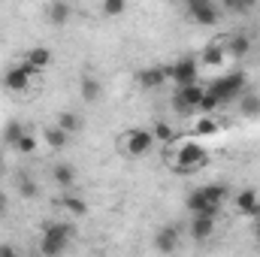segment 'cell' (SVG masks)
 <instances>
[{"label":"cell","instance_id":"obj_28","mask_svg":"<svg viewBox=\"0 0 260 257\" xmlns=\"http://www.w3.org/2000/svg\"><path fill=\"white\" fill-rule=\"evenodd\" d=\"M242 115H260V97L257 94H242Z\"/></svg>","mask_w":260,"mask_h":257},{"label":"cell","instance_id":"obj_9","mask_svg":"<svg viewBox=\"0 0 260 257\" xmlns=\"http://www.w3.org/2000/svg\"><path fill=\"white\" fill-rule=\"evenodd\" d=\"M185 206H188V212H191V218H197V215H203V218H218V206H212V203H206V197H203V191L200 188H194V191L188 194V200H185Z\"/></svg>","mask_w":260,"mask_h":257},{"label":"cell","instance_id":"obj_6","mask_svg":"<svg viewBox=\"0 0 260 257\" xmlns=\"http://www.w3.org/2000/svg\"><path fill=\"white\" fill-rule=\"evenodd\" d=\"M197 76H200V61L197 58H179L176 64L170 67V79H176L179 88L197 85Z\"/></svg>","mask_w":260,"mask_h":257},{"label":"cell","instance_id":"obj_17","mask_svg":"<svg viewBox=\"0 0 260 257\" xmlns=\"http://www.w3.org/2000/svg\"><path fill=\"white\" fill-rule=\"evenodd\" d=\"M200 61H203V67H221L224 61H227V55H224V46H206L203 49V55H200Z\"/></svg>","mask_w":260,"mask_h":257},{"label":"cell","instance_id":"obj_13","mask_svg":"<svg viewBox=\"0 0 260 257\" xmlns=\"http://www.w3.org/2000/svg\"><path fill=\"white\" fill-rule=\"evenodd\" d=\"M236 212H239V215H248V218H257L260 215L257 194L251 191V188H245V191L236 194Z\"/></svg>","mask_w":260,"mask_h":257},{"label":"cell","instance_id":"obj_2","mask_svg":"<svg viewBox=\"0 0 260 257\" xmlns=\"http://www.w3.org/2000/svg\"><path fill=\"white\" fill-rule=\"evenodd\" d=\"M218 103H227V100H236V97H242L245 94V76L242 73H227V76H221V79H215L209 88H206Z\"/></svg>","mask_w":260,"mask_h":257},{"label":"cell","instance_id":"obj_27","mask_svg":"<svg viewBox=\"0 0 260 257\" xmlns=\"http://www.w3.org/2000/svg\"><path fill=\"white\" fill-rule=\"evenodd\" d=\"M151 136H154V142H173V139H176V130L170 127L167 121H154Z\"/></svg>","mask_w":260,"mask_h":257},{"label":"cell","instance_id":"obj_15","mask_svg":"<svg viewBox=\"0 0 260 257\" xmlns=\"http://www.w3.org/2000/svg\"><path fill=\"white\" fill-rule=\"evenodd\" d=\"M24 64L34 67V70L40 73V70H46V67L52 64V52H49L46 46H34V49H30V52L24 55Z\"/></svg>","mask_w":260,"mask_h":257},{"label":"cell","instance_id":"obj_16","mask_svg":"<svg viewBox=\"0 0 260 257\" xmlns=\"http://www.w3.org/2000/svg\"><path fill=\"white\" fill-rule=\"evenodd\" d=\"M79 91H82V100H85V103H97V100H100V82H97L94 76H82Z\"/></svg>","mask_w":260,"mask_h":257},{"label":"cell","instance_id":"obj_34","mask_svg":"<svg viewBox=\"0 0 260 257\" xmlns=\"http://www.w3.org/2000/svg\"><path fill=\"white\" fill-rule=\"evenodd\" d=\"M254 233H257V239H260V215L254 218Z\"/></svg>","mask_w":260,"mask_h":257},{"label":"cell","instance_id":"obj_21","mask_svg":"<svg viewBox=\"0 0 260 257\" xmlns=\"http://www.w3.org/2000/svg\"><path fill=\"white\" fill-rule=\"evenodd\" d=\"M67 139H70V133H64L61 127H55V124H52V127H46V145H49V148L61 151V148L67 145Z\"/></svg>","mask_w":260,"mask_h":257},{"label":"cell","instance_id":"obj_3","mask_svg":"<svg viewBox=\"0 0 260 257\" xmlns=\"http://www.w3.org/2000/svg\"><path fill=\"white\" fill-rule=\"evenodd\" d=\"M118 145H121V151L130 154V157H142V154H148V151H151L154 136H151V130L133 127V130H127V133L118 139Z\"/></svg>","mask_w":260,"mask_h":257},{"label":"cell","instance_id":"obj_1","mask_svg":"<svg viewBox=\"0 0 260 257\" xmlns=\"http://www.w3.org/2000/svg\"><path fill=\"white\" fill-rule=\"evenodd\" d=\"M70 236H73L70 224H64V221H49L43 227V236H40V254L43 257H64L67 245H70Z\"/></svg>","mask_w":260,"mask_h":257},{"label":"cell","instance_id":"obj_31","mask_svg":"<svg viewBox=\"0 0 260 257\" xmlns=\"http://www.w3.org/2000/svg\"><path fill=\"white\" fill-rule=\"evenodd\" d=\"M218 106H221V103H218V100H215V97L206 91V94H203V100H200V106H197V112H203V115H212Z\"/></svg>","mask_w":260,"mask_h":257},{"label":"cell","instance_id":"obj_30","mask_svg":"<svg viewBox=\"0 0 260 257\" xmlns=\"http://www.w3.org/2000/svg\"><path fill=\"white\" fill-rule=\"evenodd\" d=\"M124 9H127V3H124V0H106V3H103V15H106V18L121 15Z\"/></svg>","mask_w":260,"mask_h":257},{"label":"cell","instance_id":"obj_29","mask_svg":"<svg viewBox=\"0 0 260 257\" xmlns=\"http://www.w3.org/2000/svg\"><path fill=\"white\" fill-rule=\"evenodd\" d=\"M15 151H21V154H34V151H37V136L24 130V136L18 139V145H15Z\"/></svg>","mask_w":260,"mask_h":257},{"label":"cell","instance_id":"obj_18","mask_svg":"<svg viewBox=\"0 0 260 257\" xmlns=\"http://www.w3.org/2000/svg\"><path fill=\"white\" fill-rule=\"evenodd\" d=\"M61 209L70 212V215H76V218H82V215L88 212V203H85L82 197H76V194H64V197H61Z\"/></svg>","mask_w":260,"mask_h":257},{"label":"cell","instance_id":"obj_10","mask_svg":"<svg viewBox=\"0 0 260 257\" xmlns=\"http://www.w3.org/2000/svg\"><path fill=\"white\" fill-rule=\"evenodd\" d=\"M188 12L194 15L197 24H215L218 21V6L212 0H188Z\"/></svg>","mask_w":260,"mask_h":257},{"label":"cell","instance_id":"obj_33","mask_svg":"<svg viewBox=\"0 0 260 257\" xmlns=\"http://www.w3.org/2000/svg\"><path fill=\"white\" fill-rule=\"evenodd\" d=\"M0 257H18V251H15L9 242H0Z\"/></svg>","mask_w":260,"mask_h":257},{"label":"cell","instance_id":"obj_20","mask_svg":"<svg viewBox=\"0 0 260 257\" xmlns=\"http://www.w3.org/2000/svg\"><path fill=\"white\" fill-rule=\"evenodd\" d=\"M200 191L206 197V203H212V206H218V209H221V203L227 200V188H224V185H203Z\"/></svg>","mask_w":260,"mask_h":257},{"label":"cell","instance_id":"obj_5","mask_svg":"<svg viewBox=\"0 0 260 257\" xmlns=\"http://www.w3.org/2000/svg\"><path fill=\"white\" fill-rule=\"evenodd\" d=\"M203 94H206V88H203L200 82H197V85H185V88H176V94H173V106H176L182 115H188V112H194L197 106H200Z\"/></svg>","mask_w":260,"mask_h":257},{"label":"cell","instance_id":"obj_24","mask_svg":"<svg viewBox=\"0 0 260 257\" xmlns=\"http://www.w3.org/2000/svg\"><path fill=\"white\" fill-rule=\"evenodd\" d=\"M218 130H221V124H218L212 115H203V118L194 124V133H197V136H215Z\"/></svg>","mask_w":260,"mask_h":257},{"label":"cell","instance_id":"obj_22","mask_svg":"<svg viewBox=\"0 0 260 257\" xmlns=\"http://www.w3.org/2000/svg\"><path fill=\"white\" fill-rule=\"evenodd\" d=\"M18 194H21L24 200L40 197V185L34 182V176H27V173H21V176H18Z\"/></svg>","mask_w":260,"mask_h":257},{"label":"cell","instance_id":"obj_32","mask_svg":"<svg viewBox=\"0 0 260 257\" xmlns=\"http://www.w3.org/2000/svg\"><path fill=\"white\" fill-rule=\"evenodd\" d=\"M224 6H227V9H233V12H245V9H248V3H239V0H227Z\"/></svg>","mask_w":260,"mask_h":257},{"label":"cell","instance_id":"obj_25","mask_svg":"<svg viewBox=\"0 0 260 257\" xmlns=\"http://www.w3.org/2000/svg\"><path fill=\"white\" fill-rule=\"evenodd\" d=\"M70 3H52L49 6V18H52V24H67V18H70Z\"/></svg>","mask_w":260,"mask_h":257},{"label":"cell","instance_id":"obj_23","mask_svg":"<svg viewBox=\"0 0 260 257\" xmlns=\"http://www.w3.org/2000/svg\"><path fill=\"white\" fill-rule=\"evenodd\" d=\"M52 179H55L61 188H70V185L76 182V173H73V167H70V164H58V167L52 170Z\"/></svg>","mask_w":260,"mask_h":257},{"label":"cell","instance_id":"obj_8","mask_svg":"<svg viewBox=\"0 0 260 257\" xmlns=\"http://www.w3.org/2000/svg\"><path fill=\"white\" fill-rule=\"evenodd\" d=\"M179 242H182V230L176 224H167V227H160L154 233V248L160 254H176L179 251Z\"/></svg>","mask_w":260,"mask_h":257},{"label":"cell","instance_id":"obj_7","mask_svg":"<svg viewBox=\"0 0 260 257\" xmlns=\"http://www.w3.org/2000/svg\"><path fill=\"white\" fill-rule=\"evenodd\" d=\"M34 76H37V70L27 67V64L9 67V70L3 73V88H6V91H27V85H30Z\"/></svg>","mask_w":260,"mask_h":257},{"label":"cell","instance_id":"obj_4","mask_svg":"<svg viewBox=\"0 0 260 257\" xmlns=\"http://www.w3.org/2000/svg\"><path fill=\"white\" fill-rule=\"evenodd\" d=\"M206 164H209V151H206V145H200V142H194V139H188V142L179 145V157H176L173 167H185V170L197 173V170L206 167Z\"/></svg>","mask_w":260,"mask_h":257},{"label":"cell","instance_id":"obj_35","mask_svg":"<svg viewBox=\"0 0 260 257\" xmlns=\"http://www.w3.org/2000/svg\"><path fill=\"white\" fill-rule=\"evenodd\" d=\"M3 209H6V200H3V194H0V215H3Z\"/></svg>","mask_w":260,"mask_h":257},{"label":"cell","instance_id":"obj_12","mask_svg":"<svg viewBox=\"0 0 260 257\" xmlns=\"http://www.w3.org/2000/svg\"><path fill=\"white\" fill-rule=\"evenodd\" d=\"M251 52V37L248 34H233V37H227V43H224V55L227 58H245Z\"/></svg>","mask_w":260,"mask_h":257},{"label":"cell","instance_id":"obj_36","mask_svg":"<svg viewBox=\"0 0 260 257\" xmlns=\"http://www.w3.org/2000/svg\"><path fill=\"white\" fill-rule=\"evenodd\" d=\"M0 173H3V154H0Z\"/></svg>","mask_w":260,"mask_h":257},{"label":"cell","instance_id":"obj_26","mask_svg":"<svg viewBox=\"0 0 260 257\" xmlns=\"http://www.w3.org/2000/svg\"><path fill=\"white\" fill-rule=\"evenodd\" d=\"M24 136V127H21V121H6V127H3V139L15 148L18 145V139Z\"/></svg>","mask_w":260,"mask_h":257},{"label":"cell","instance_id":"obj_11","mask_svg":"<svg viewBox=\"0 0 260 257\" xmlns=\"http://www.w3.org/2000/svg\"><path fill=\"white\" fill-rule=\"evenodd\" d=\"M167 79H170V67H145L136 73V82L142 88H160Z\"/></svg>","mask_w":260,"mask_h":257},{"label":"cell","instance_id":"obj_19","mask_svg":"<svg viewBox=\"0 0 260 257\" xmlns=\"http://www.w3.org/2000/svg\"><path fill=\"white\" fill-rule=\"evenodd\" d=\"M55 127H61L64 133H76V130H82V118L76 112H58Z\"/></svg>","mask_w":260,"mask_h":257},{"label":"cell","instance_id":"obj_14","mask_svg":"<svg viewBox=\"0 0 260 257\" xmlns=\"http://www.w3.org/2000/svg\"><path fill=\"white\" fill-rule=\"evenodd\" d=\"M212 233H215V218H203V215L191 218V239L194 242H206Z\"/></svg>","mask_w":260,"mask_h":257}]
</instances>
